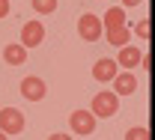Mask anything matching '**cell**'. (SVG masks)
<instances>
[{"instance_id":"22","label":"cell","mask_w":155,"mask_h":140,"mask_svg":"<svg viewBox=\"0 0 155 140\" xmlns=\"http://www.w3.org/2000/svg\"><path fill=\"white\" fill-rule=\"evenodd\" d=\"M152 51H155V39H152Z\"/></svg>"},{"instance_id":"4","label":"cell","mask_w":155,"mask_h":140,"mask_svg":"<svg viewBox=\"0 0 155 140\" xmlns=\"http://www.w3.org/2000/svg\"><path fill=\"white\" fill-rule=\"evenodd\" d=\"M69 125H72V131H75V134L87 137V134H93V131H96V116H93V110H72Z\"/></svg>"},{"instance_id":"10","label":"cell","mask_w":155,"mask_h":140,"mask_svg":"<svg viewBox=\"0 0 155 140\" xmlns=\"http://www.w3.org/2000/svg\"><path fill=\"white\" fill-rule=\"evenodd\" d=\"M101 24H104L107 33H110V30H122V27H125V9H122V6H110V9L104 12Z\"/></svg>"},{"instance_id":"12","label":"cell","mask_w":155,"mask_h":140,"mask_svg":"<svg viewBox=\"0 0 155 140\" xmlns=\"http://www.w3.org/2000/svg\"><path fill=\"white\" fill-rule=\"evenodd\" d=\"M128 39H131V30H128V27H122V30H110V33H107V42L116 45V48H125Z\"/></svg>"},{"instance_id":"19","label":"cell","mask_w":155,"mask_h":140,"mask_svg":"<svg viewBox=\"0 0 155 140\" xmlns=\"http://www.w3.org/2000/svg\"><path fill=\"white\" fill-rule=\"evenodd\" d=\"M149 72H152V78H155V60H152V66H149Z\"/></svg>"},{"instance_id":"20","label":"cell","mask_w":155,"mask_h":140,"mask_svg":"<svg viewBox=\"0 0 155 140\" xmlns=\"http://www.w3.org/2000/svg\"><path fill=\"white\" fill-rule=\"evenodd\" d=\"M0 140H9V137H6V134H3V131H0Z\"/></svg>"},{"instance_id":"13","label":"cell","mask_w":155,"mask_h":140,"mask_svg":"<svg viewBox=\"0 0 155 140\" xmlns=\"http://www.w3.org/2000/svg\"><path fill=\"white\" fill-rule=\"evenodd\" d=\"M30 6L36 9L39 15H51V12H57V0H30Z\"/></svg>"},{"instance_id":"18","label":"cell","mask_w":155,"mask_h":140,"mask_svg":"<svg viewBox=\"0 0 155 140\" xmlns=\"http://www.w3.org/2000/svg\"><path fill=\"white\" fill-rule=\"evenodd\" d=\"M137 3H143V0H122V9L125 6H137Z\"/></svg>"},{"instance_id":"6","label":"cell","mask_w":155,"mask_h":140,"mask_svg":"<svg viewBox=\"0 0 155 140\" xmlns=\"http://www.w3.org/2000/svg\"><path fill=\"white\" fill-rule=\"evenodd\" d=\"M116 66H119L122 72H134L137 66H143V51L134 48V45L119 48V54H116Z\"/></svg>"},{"instance_id":"16","label":"cell","mask_w":155,"mask_h":140,"mask_svg":"<svg viewBox=\"0 0 155 140\" xmlns=\"http://www.w3.org/2000/svg\"><path fill=\"white\" fill-rule=\"evenodd\" d=\"M9 15V0H0V18Z\"/></svg>"},{"instance_id":"15","label":"cell","mask_w":155,"mask_h":140,"mask_svg":"<svg viewBox=\"0 0 155 140\" xmlns=\"http://www.w3.org/2000/svg\"><path fill=\"white\" fill-rule=\"evenodd\" d=\"M125 140H149V128H143V125H137V128H128Z\"/></svg>"},{"instance_id":"17","label":"cell","mask_w":155,"mask_h":140,"mask_svg":"<svg viewBox=\"0 0 155 140\" xmlns=\"http://www.w3.org/2000/svg\"><path fill=\"white\" fill-rule=\"evenodd\" d=\"M48 140H72V137H69V134H51Z\"/></svg>"},{"instance_id":"21","label":"cell","mask_w":155,"mask_h":140,"mask_svg":"<svg viewBox=\"0 0 155 140\" xmlns=\"http://www.w3.org/2000/svg\"><path fill=\"white\" fill-rule=\"evenodd\" d=\"M152 107H155V90H152Z\"/></svg>"},{"instance_id":"14","label":"cell","mask_w":155,"mask_h":140,"mask_svg":"<svg viewBox=\"0 0 155 140\" xmlns=\"http://www.w3.org/2000/svg\"><path fill=\"white\" fill-rule=\"evenodd\" d=\"M134 36H140V39H149V36H152V21H149V18L137 21V24H134Z\"/></svg>"},{"instance_id":"1","label":"cell","mask_w":155,"mask_h":140,"mask_svg":"<svg viewBox=\"0 0 155 140\" xmlns=\"http://www.w3.org/2000/svg\"><path fill=\"white\" fill-rule=\"evenodd\" d=\"M90 110H93V116H96V119H110L116 110H119V96H116L114 90H101V93L93 96Z\"/></svg>"},{"instance_id":"7","label":"cell","mask_w":155,"mask_h":140,"mask_svg":"<svg viewBox=\"0 0 155 140\" xmlns=\"http://www.w3.org/2000/svg\"><path fill=\"white\" fill-rule=\"evenodd\" d=\"M119 75V66H116V60H110V57H101V60L93 63V78L98 80V83H114V78Z\"/></svg>"},{"instance_id":"5","label":"cell","mask_w":155,"mask_h":140,"mask_svg":"<svg viewBox=\"0 0 155 140\" xmlns=\"http://www.w3.org/2000/svg\"><path fill=\"white\" fill-rule=\"evenodd\" d=\"M21 96L27 101H42L45 99V93H48V86H45V80L39 78V75H27V78L21 80Z\"/></svg>"},{"instance_id":"2","label":"cell","mask_w":155,"mask_h":140,"mask_svg":"<svg viewBox=\"0 0 155 140\" xmlns=\"http://www.w3.org/2000/svg\"><path fill=\"white\" fill-rule=\"evenodd\" d=\"M101 33H104V24H101L98 15L87 12V15L78 18V36H81L84 42H98V39H101Z\"/></svg>"},{"instance_id":"11","label":"cell","mask_w":155,"mask_h":140,"mask_svg":"<svg viewBox=\"0 0 155 140\" xmlns=\"http://www.w3.org/2000/svg\"><path fill=\"white\" fill-rule=\"evenodd\" d=\"M3 63H9V66H24V63H27V48H24V45H6V48H3Z\"/></svg>"},{"instance_id":"3","label":"cell","mask_w":155,"mask_h":140,"mask_svg":"<svg viewBox=\"0 0 155 140\" xmlns=\"http://www.w3.org/2000/svg\"><path fill=\"white\" fill-rule=\"evenodd\" d=\"M0 131L6 137L24 131V113H21L18 107H0Z\"/></svg>"},{"instance_id":"8","label":"cell","mask_w":155,"mask_h":140,"mask_svg":"<svg viewBox=\"0 0 155 140\" xmlns=\"http://www.w3.org/2000/svg\"><path fill=\"white\" fill-rule=\"evenodd\" d=\"M42 39H45L42 21H27V24L21 27V45H24V48H39Z\"/></svg>"},{"instance_id":"9","label":"cell","mask_w":155,"mask_h":140,"mask_svg":"<svg viewBox=\"0 0 155 140\" xmlns=\"http://www.w3.org/2000/svg\"><path fill=\"white\" fill-rule=\"evenodd\" d=\"M134 90H137L134 72H119V75L114 78V93L116 96H134Z\"/></svg>"}]
</instances>
